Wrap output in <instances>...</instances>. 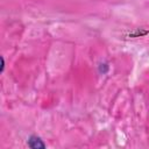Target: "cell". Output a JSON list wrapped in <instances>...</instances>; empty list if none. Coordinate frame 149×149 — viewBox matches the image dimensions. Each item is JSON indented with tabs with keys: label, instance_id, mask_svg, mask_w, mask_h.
Wrapping results in <instances>:
<instances>
[{
	"label": "cell",
	"instance_id": "6da1fadb",
	"mask_svg": "<svg viewBox=\"0 0 149 149\" xmlns=\"http://www.w3.org/2000/svg\"><path fill=\"white\" fill-rule=\"evenodd\" d=\"M28 144L31 148H44L45 147V144L42 142V140L37 136H31L28 141Z\"/></svg>",
	"mask_w": 149,
	"mask_h": 149
}]
</instances>
